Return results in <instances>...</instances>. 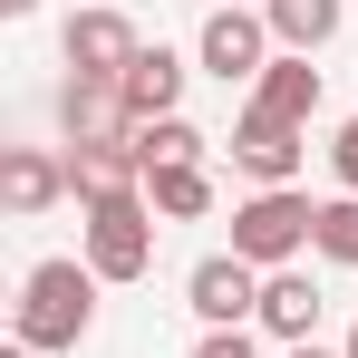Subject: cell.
<instances>
[{
  "label": "cell",
  "mask_w": 358,
  "mask_h": 358,
  "mask_svg": "<svg viewBox=\"0 0 358 358\" xmlns=\"http://www.w3.org/2000/svg\"><path fill=\"white\" fill-rule=\"evenodd\" d=\"M59 126H68V145H126L136 136V117H126V97L107 78H68L59 87Z\"/></svg>",
  "instance_id": "9"
},
{
  "label": "cell",
  "mask_w": 358,
  "mask_h": 358,
  "mask_svg": "<svg viewBox=\"0 0 358 358\" xmlns=\"http://www.w3.org/2000/svg\"><path fill=\"white\" fill-rule=\"evenodd\" d=\"M78 213H87V271L97 281H145L155 271V203H145V184L136 194H97Z\"/></svg>",
  "instance_id": "2"
},
{
  "label": "cell",
  "mask_w": 358,
  "mask_h": 358,
  "mask_svg": "<svg viewBox=\"0 0 358 358\" xmlns=\"http://www.w3.org/2000/svg\"><path fill=\"white\" fill-rule=\"evenodd\" d=\"M329 175H339V194H358V117H339V136H329Z\"/></svg>",
  "instance_id": "17"
},
{
  "label": "cell",
  "mask_w": 358,
  "mask_h": 358,
  "mask_svg": "<svg viewBox=\"0 0 358 358\" xmlns=\"http://www.w3.org/2000/svg\"><path fill=\"white\" fill-rule=\"evenodd\" d=\"M194 59H203V78H262L271 68V20L262 10H242V0H223V10H203V39H194Z\"/></svg>",
  "instance_id": "4"
},
{
  "label": "cell",
  "mask_w": 358,
  "mask_h": 358,
  "mask_svg": "<svg viewBox=\"0 0 358 358\" xmlns=\"http://www.w3.org/2000/svg\"><path fill=\"white\" fill-rule=\"evenodd\" d=\"M262 329L300 349V339H320V281L310 271H262Z\"/></svg>",
  "instance_id": "11"
},
{
  "label": "cell",
  "mask_w": 358,
  "mask_h": 358,
  "mask_svg": "<svg viewBox=\"0 0 358 358\" xmlns=\"http://www.w3.org/2000/svg\"><path fill=\"white\" fill-rule=\"evenodd\" d=\"M339 349H349V358H358V329H349V339H339Z\"/></svg>",
  "instance_id": "22"
},
{
  "label": "cell",
  "mask_w": 358,
  "mask_h": 358,
  "mask_svg": "<svg viewBox=\"0 0 358 358\" xmlns=\"http://www.w3.org/2000/svg\"><path fill=\"white\" fill-rule=\"evenodd\" d=\"M59 49H68V78H107V87H117L126 68H136L145 39H136V20H126V10H78V20L59 29Z\"/></svg>",
  "instance_id": "7"
},
{
  "label": "cell",
  "mask_w": 358,
  "mask_h": 358,
  "mask_svg": "<svg viewBox=\"0 0 358 358\" xmlns=\"http://www.w3.org/2000/svg\"><path fill=\"white\" fill-rule=\"evenodd\" d=\"M281 358H349V349H320V339H300V349H281Z\"/></svg>",
  "instance_id": "19"
},
{
  "label": "cell",
  "mask_w": 358,
  "mask_h": 358,
  "mask_svg": "<svg viewBox=\"0 0 358 358\" xmlns=\"http://www.w3.org/2000/svg\"><path fill=\"white\" fill-rule=\"evenodd\" d=\"M0 358H39V349H20V339H10V349H0Z\"/></svg>",
  "instance_id": "21"
},
{
  "label": "cell",
  "mask_w": 358,
  "mask_h": 358,
  "mask_svg": "<svg viewBox=\"0 0 358 358\" xmlns=\"http://www.w3.org/2000/svg\"><path fill=\"white\" fill-rule=\"evenodd\" d=\"M203 155H213V136H203L194 117H155V126H136V165H145V175H165V165H203Z\"/></svg>",
  "instance_id": "14"
},
{
  "label": "cell",
  "mask_w": 358,
  "mask_h": 358,
  "mask_svg": "<svg viewBox=\"0 0 358 358\" xmlns=\"http://www.w3.org/2000/svg\"><path fill=\"white\" fill-rule=\"evenodd\" d=\"M59 194H68V155H49V145H10V155H0V203H10L20 223H39Z\"/></svg>",
  "instance_id": "10"
},
{
  "label": "cell",
  "mask_w": 358,
  "mask_h": 358,
  "mask_svg": "<svg viewBox=\"0 0 358 358\" xmlns=\"http://www.w3.org/2000/svg\"><path fill=\"white\" fill-rule=\"evenodd\" d=\"M213 10H223V0H213Z\"/></svg>",
  "instance_id": "23"
},
{
  "label": "cell",
  "mask_w": 358,
  "mask_h": 358,
  "mask_svg": "<svg viewBox=\"0 0 358 358\" xmlns=\"http://www.w3.org/2000/svg\"><path fill=\"white\" fill-rule=\"evenodd\" d=\"M194 358H262V349H252V329H203Z\"/></svg>",
  "instance_id": "18"
},
{
  "label": "cell",
  "mask_w": 358,
  "mask_h": 358,
  "mask_svg": "<svg viewBox=\"0 0 358 358\" xmlns=\"http://www.w3.org/2000/svg\"><path fill=\"white\" fill-rule=\"evenodd\" d=\"M29 10H39V0H0V20H29Z\"/></svg>",
  "instance_id": "20"
},
{
  "label": "cell",
  "mask_w": 358,
  "mask_h": 358,
  "mask_svg": "<svg viewBox=\"0 0 358 358\" xmlns=\"http://www.w3.org/2000/svg\"><path fill=\"white\" fill-rule=\"evenodd\" d=\"M145 203H155L165 223H203V213H213V175H203V165H165V175H145Z\"/></svg>",
  "instance_id": "15"
},
{
  "label": "cell",
  "mask_w": 358,
  "mask_h": 358,
  "mask_svg": "<svg viewBox=\"0 0 358 358\" xmlns=\"http://www.w3.org/2000/svg\"><path fill=\"white\" fill-rule=\"evenodd\" d=\"M97 329V271L87 262H29L20 281V349H78Z\"/></svg>",
  "instance_id": "1"
},
{
  "label": "cell",
  "mask_w": 358,
  "mask_h": 358,
  "mask_svg": "<svg viewBox=\"0 0 358 358\" xmlns=\"http://www.w3.org/2000/svg\"><path fill=\"white\" fill-rule=\"evenodd\" d=\"M310 252H320V262H339V271H358V194H329V203H320Z\"/></svg>",
  "instance_id": "16"
},
{
  "label": "cell",
  "mask_w": 358,
  "mask_h": 358,
  "mask_svg": "<svg viewBox=\"0 0 358 358\" xmlns=\"http://www.w3.org/2000/svg\"><path fill=\"white\" fill-rule=\"evenodd\" d=\"M184 310H194L203 329H242V320H262V271H252L242 252H213V262L184 271Z\"/></svg>",
  "instance_id": "5"
},
{
  "label": "cell",
  "mask_w": 358,
  "mask_h": 358,
  "mask_svg": "<svg viewBox=\"0 0 358 358\" xmlns=\"http://www.w3.org/2000/svg\"><path fill=\"white\" fill-rule=\"evenodd\" d=\"M262 20H271V39L310 59V49H329L339 39V20H349V0H262Z\"/></svg>",
  "instance_id": "13"
},
{
  "label": "cell",
  "mask_w": 358,
  "mask_h": 358,
  "mask_svg": "<svg viewBox=\"0 0 358 358\" xmlns=\"http://www.w3.org/2000/svg\"><path fill=\"white\" fill-rule=\"evenodd\" d=\"M300 155H310V126H291V117H262V107H242V117H233V165L252 175V194L291 184V175H300Z\"/></svg>",
  "instance_id": "6"
},
{
  "label": "cell",
  "mask_w": 358,
  "mask_h": 358,
  "mask_svg": "<svg viewBox=\"0 0 358 358\" xmlns=\"http://www.w3.org/2000/svg\"><path fill=\"white\" fill-rule=\"evenodd\" d=\"M184 78H194V68H184L175 49H165V39H155V49H136V68L117 78L126 117H136V126H155V117H184Z\"/></svg>",
  "instance_id": "8"
},
{
  "label": "cell",
  "mask_w": 358,
  "mask_h": 358,
  "mask_svg": "<svg viewBox=\"0 0 358 358\" xmlns=\"http://www.w3.org/2000/svg\"><path fill=\"white\" fill-rule=\"evenodd\" d=\"M310 223H320V203L291 194V184H271V194L233 203V252L252 262V271H291L300 252H310Z\"/></svg>",
  "instance_id": "3"
},
{
  "label": "cell",
  "mask_w": 358,
  "mask_h": 358,
  "mask_svg": "<svg viewBox=\"0 0 358 358\" xmlns=\"http://www.w3.org/2000/svg\"><path fill=\"white\" fill-rule=\"evenodd\" d=\"M252 107H262V117H291V126H310V117H320V68L281 49V59L252 78Z\"/></svg>",
  "instance_id": "12"
}]
</instances>
